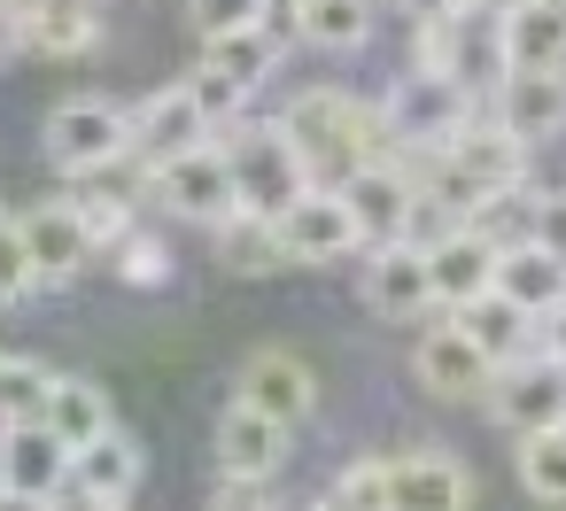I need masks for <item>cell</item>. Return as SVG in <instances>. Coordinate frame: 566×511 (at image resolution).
I'll return each mask as SVG.
<instances>
[{
	"label": "cell",
	"instance_id": "obj_24",
	"mask_svg": "<svg viewBox=\"0 0 566 511\" xmlns=\"http://www.w3.org/2000/svg\"><path fill=\"white\" fill-rule=\"evenodd\" d=\"M450 318H458V326H465V333H473V341H481V349H489L496 364L527 356V349H535V326H543V318H535V310H520V302H512L504 287H489V295L458 302Z\"/></svg>",
	"mask_w": 566,
	"mask_h": 511
},
{
	"label": "cell",
	"instance_id": "obj_32",
	"mask_svg": "<svg viewBox=\"0 0 566 511\" xmlns=\"http://www.w3.org/2000/svg\"><path fill=\"white\" fill-rule=\"evenodd\" d=\"M326 496L349 503V511H388V457H349Z\"/></svg>",
	"mask_w": 566,
	"mask_h": 511
},
{
	"label": "cell",
	"instance_id": "obj_37",
	"mask_svg": "<svg viewBox=\"0 0 566 511\" xmlns=\"http://www.w3.org/2000/svg\"><path fill=\"white\" fill-rule=\"evenodd\" d=\"M24 55V0H0V63Z\"/></svg>",
	"mask_w": 566,
	"mask_h": 511
},
{
	"label": "cell",
	"instance_id": "obj_6",
	"mask_svg": "<svg viewBox=\"0 0 566 511\" xmlns=\"http://www.w3.org/2000/svg\"><path fill=\"white\" fill-rule=\"evenodd\" d=\"M489 418L504 426V434H535V426H566V364L543 349H527V356H512V364H496V380H489Z\"/></svg>",
	"mask_w": 566,
	"mask_h": 511
},
{
	"label": "cell",
	"instance_id": "obj_29",
	"mask_svg": "<svg viewBox=\"0 0 566 511\" xmlns=\"http://www.w3.org/2000/svg\"><path fill=\"white\" fill-rule=\"evenodd\" d=\"M48 387H55V372L40 356H9V349H0V426L48 418Z\"/></svg>",
	"mask_w": 566,
	"mask_h": 511
},
{
	"label": "cell",
	"instance_id": "obj_25",
	"mask_svg": "<svg viewBox=\"0 0 566 511\" xmlns=\"http://www.w3.org/2000/svg\"><path fill=\"white\" fill-rule=\"evenodd\" d=\"M48 426H55L71 449H86V441H102V434L117 426V403H109L102 380H86V372H55V387H48Z\"/></svg>",
	"mask_w": 566,
	"mask_h": 511
},
{
	"label": "cell",
	"instance_id": "obj_36",
	"mask_svg": "<svg viewBox=\"0 0 566 511\" xmlns=\"http://www.w3.org/2000/svg\"><path fill=\"white\" fill-rule=\"evenodd\" d=\"M527 241H543V248H558V256H566V187L527 202Z\"/></svg>",
	"mask_w": 566,
	"mask_h": 511
},
{
	"label": "cell",
	"instance_id": "obj_2",
	"mask_svg": "<svg viewBox=\"0 0 566 511\" xmlns=\"http://www.w3.org/2000/svg\"><path fill=\"white\" fill-rule=\"evenodd\" d=\"M380 125H388L396 148L434 156V148H450V140L473 125V94H465L458 71H427V63H411V71L380 94Z\"/></svg>",
	"mask_w": 566,
	"mask_h": 511
},
{
	"label": "cell",
	"instance_id": "obj_14",
	"mask_svg": "<svg viewBox=\"0 0 566 511\" xmlns=\"http://www.w3.org/2000/svg\"><path fill=\"white\" fill-rule=\"evenodd\" d=\"M202 140H218V125H210V109L195 102V86L179 78V86H156L140 109H133V156L156 171V163H171V156H187V148H202Z\"/></svg>",
	"mask_w": 566,
	"mask_h": 511
},
{
	"label": "cell",
	"instance_id": "obj_17",
	"mask_svg": "<svg viewBox=\"0 0 566 511\" xmlns=\"http://www.w3.org/2000/svg\"><path fill=\"white\" fill-rule=\"evenodd\" d=\"M473 465L419 441V449H388V503H411V511H450V503H473Z\"/></svg>",
	"mask_w": 566,
	"mask_h": 511
},
{
	"label": "cell",
	"instance_id": "obj_35",
	"mask_svg": "<svg viewBox=\"0 0 566 511\" xmlns=\"http://www.w3.org/2000/svg\"><path fill=\"white\" fill-rule=\"evenodd\" d=\"M187 86H195V102H202V109H210V125H218V132H226V125H233V117H241V102H249V94H241V86H233V78H218V71H195V78H187Z\"/></svg>",
	"mask_w": 566,
	"mask_h": 511
},
{
	"label": "cell",
	"instance_id": "obj_34",
	"mask_svg": "<svg viewBox=\"0 0 566 511\" xmlns=\"http://www.w3.org/2000/svg\"><path fill=\"white\" fill-rule=\"evenodd\" d=\"M187 17H195V32H202V40H218V32L264 24V17H272V0H187Z\"/></svg>",
	"mask_w": 566,
	"mask_h": 511
},
{
	"label": "cell",
	"instance_id": "obj_38",
	"mask_svg": "<svg viewBox=\"0 0 566 511\" xmlns=\"http://www.w3.org/2000/svg\"><path fill=\"white\" fill-rule=\"evenodd\" d=\"M396 17H465V0H396Z\"/></svg>",
	"mask_w": 566,
	"mask_h": 511
},
{
	"label": "cell",
	"instance_id": "obj_31",
	"mask_svg": "<svg viewBox=\"0 0 566 511\" xmlns=\"http://www.w3.org/2000/svg\"><path fill=\"white\" fill-rule=\"evenodd\" d=\"M411 63L465 78V17H419V24H411Z\"/></svg>",
	"mask_w": 566,
	"mask_h": 511
},
{
	"label": "cell",
	"instance_id": "obj_30",
	"mask_svg": "<svg viewBox=\"0 0 566 511\" xmlns=\"http://www.w3.org/2000/svg\"><path fill=\"white\" fill-rule=\"evenodd\" d=\"M102 264H109L125 287H171V248H164L156 233H140V225H125V233L102 248Z\"/></svg>",
	"mask_w": 566,
	"mask_h": 511
},
{
	"label": "cell",
	"instance_id": "obj_11",
	"mask_svg": "<svg viewBox=\"0 0 566 511\" xmlns=\"http://www.w3.org/2000/svg\"><path fill=\"white\" fill-rule=\"evenodd\" d=\"M0 496H17V503L71 496V441H63L48 418L0 426Z\"/></svg>",
	"mask_w": 566,
	"mask_h": 511
},
{
	"label": "cell",
	"instance_id": "obj_12",
	"mask_svg": "<svg viewBox=\"0 0 566 511\" xmlns=\"http://www.w3.org/2000/svg\"><path fill=\"white\" fill-rule=\"evenodd\" d=\"M272 225H280L287 264H342L349 248H365V241H357V217H349V202H342V187H303Z\"/></svg>",
	"mask_w": 566,
	"mask_h": 511
},
{
	"label": "cell",
	"instance_id": "obj_7",
	"mask_svg": "<svg viewBox=\"0 0 566 511\" xmlns=\"http://www.w3.org/2000/svg\"><path fill=\"white\" fill-rule=\"evenodd\" d=\"M342 202H349V217H357V241H365V248H373V241H403V233L419 225V210H427L419 179H411L396 156L357 163V171L342 179Z\"/></svg>",
	"mask_w": 566,
	"mask_h": 511
},
{
	"label": "cell",
	"instance_id": "obj_16",
	"mask_svg": "<svg viewBox=\"0 0 566 511\" xmlns=\"http://www.w3.org/2000/svg\"><path fill=\"white\" fill-rule=\"evenodd\" d=\"M287 434L295 426H280V418H264L256 403H226L218 411V426H210V457H218V472H233V480H272L280 465H287Z\"/></svg>",
	"mask_w": 566,
	"mask_h": 511
},
{
	"label": "cell",
	"instance_id": "obj_5",
	"mask_svg": "<svg viewBox=\"0 0 566 511\" xmlns=\"http://www.w3.org/2000/svg\"><path fill=\"white\" fill-rule=\"evenodd\" d=\"M148 202H164L179 225H202V233H218L226 217H241V187H233V163H226V148H218V140H202V148H187V156L156 163V187H148Z\"/></svg>",
	"mask_w": 566,
	"mask_h": 511
},
{
	"label": "cell",
	"instance_id": "obj_33",
	"mask_svg": "<svg viewBox=\"0 0 566 511\" xmlns=\"http://www.w3.org/2000/svg\"><path fill=\"white\" fill-rule=\"evenodd\" d=\"M32 287H40V272H32V248H24L17 217L0 210V310H9V302H24Z\"/></svg>",
	"mask_w": 566,
	"mask_h": 511
},
{
	"label": "cell",
	"instance_id": "obj_28",
	"mask_svg": "<svg viewBox=\"0 0 566 511\" xmlns=\"http://www.w3.org/2000/svg\"><path fill=\"white\" fill-rule=\"evenodd\" d=\"M512 480H520L535 503H566V426H535V434H520V449H512Z\"/></svg>",
	"mask_w": 566,
	"mask_h": 511
},
{
	"label": "cell",
	"instance_id": "obj_8",
	"mask_svg": "<svg viewBox=\"0 0 566 511\" xmlns=\"http://www.w3.org/2000/svg\"><path fill=\"white\" fill-rule=\"evenodd\" d=\"M496 256H504V233H489L481 217H450L434 241H427V272H434V310H458L473 295L496 287Z\"/></svg>",
	"mask_w": 566,
	"mask_h": 511
},
{
	"label": "cell",
	"instance_id": "obj_40",
	"mask_svg": "<svg viewBox=\"0 0 566 511\" xmlns=\"http://www.w3.org/2000/svg\"><path fill=\"white\" fill-rule=\"evenodd\" d=\"M465 9H489V17H504V9H512V0H465Z\"/></svg>",
	"mask_w": 566,
	"mask_h": 511
},
{
	"label": "cell",
	"instance_id": "obj_9",
	"mask_svg": "<svg viewBox=\"0 0 566 511\" xmlns=\"http://www.w3.org/2000/svg\"><path fill=\"white\" fill-rule=\"evenodd\" d=\"M365 310L388 326H419L434 310V272H427V241H373L365 248Z\"/></svg>",
	"mask_w": 566,
	"mask_h": 511
},
{
	"label": "cell",
	"instance_id": "obj_10",
	"mask_svg": "<svg viewBox=\"0 0 566 511\" xmlns=\"http://www.w3.org/2000/svg\"><path fill=\"white\" fill-rule=\"evenodd\" d=\"M411 380H419L434 403H473V395H489L496 356H489L458 318H442V326H427V333L411 341Z\"/></svg>",
	"mask_w": 566,
	"mask_h": 511
},
{
	"label": "cell",
	"instance_id": "obj_15",
	"mask_svg": "<svg viewBox=\"0 0 566 511\" xmlns=\"http://www.w3.org/2000/svg\"><path fill=\"white\" fill-rule=\"evenodd\" d=\"M233 395L256 403V411L280 418V426H303V418L318 411V372H311V356H295V349H256V356L233 372Z\"/></svg>",
	"mask_w": 566,
	"mask_h": 511
},
{
	"label": "cell",
	"instance_id": "obj_4",
	"mask_svg": "<svg viewBox=\"0 0 566 511\" xmlns=\"http://www.w3.org/2000/svg\"><path fill=\"white\" fill-rule=\"evenodd\" d=\"M40 148H48V163H55L63 179H94L102 163L133 156V109L94 102V94L55 102V109H48V125H40Z\"/></svg>",
	"mask_w": 566,
	"mask_h": 511
},
{
	"label": "cell",
	"instance_id": "obj_26",
	"mask_svg": "<svg viewBox=\"0 0 566 511\" xmlns=\"http://www.w3.org/2000/svg\"><path fill=\"white\" fill-rule=\"evenodd\" d=\"M287 32L318 55H349L373 40V0H295L287 9Z\"/></svg>",
	"mask_w": 566,
	"mask_h": 511
},
{
	"label": "cell",
	"instance_id": "obj_13",
	"mask_svg": "<svg viewBox=\"0 0 566 511\" xmlns=\"http://www.w3.org/2000/svg\"><path fill=\"white\" fill-rule=\"evenodd\" d=\"M17 233H24V248H32L40 287H63V279H78V272L102 256V241H94V225H86L78 202H32V210H17Z\"/></svg>",
	"mask_w": 566,
	"mask_h": 511
},
{
	"label": "cell",
	"instance_id": "obj_23",
	"mask_svg": "<svg viewBox=\"0 0 566 511\" xmlns=\"http://www.w3.org/2000/svg\"><path fill=\"white\" fill-rule=\"evenodd\" d=\"M280 55H287V40H280V24H272V17H264V24H241V32H218V40H202V71L233 78L241 94L272 86Z\"/></svg>",
	"mask_w": 566,
	"mask_h": 511
},
{
	"label": "cell",
	"instance_id": "obj_39",
	"mask_svg": "<svg viewBox=\"0 0 566 511\" xmlns=\"http://www.w3.org/2000/svg\"><path fill=\"white\" fill-rule=\"evenodd\" d=\"M543 349L566 364V310H551V318H543Z\"/></svg>",
	"mask_w": 566,
	"mask_h": 511
},
{
	"label": "cell",
	"instance_id": "obj_22",
	"mask_svg": "<svg viewBox=\"0 0 566 511\" xmlns=\"http://www.w3.org/2000/svg\"><path fill=\"white\" fill-rule=\"evenodd\" d=\"M496 287H504L520 310L551 318V310H566V256L520 233V241H504V256H496Z\"/></svg>",
	"mask_w": 566,
	"mask_h": 511
},
{
	"label": "cell",
	"instance_id": "obj_19",
	"mask_svg": "<svg viewBox=\"0 0 566 511\" xmlns=\"http://www.w3.org/2000/svg\"><path fill=\"white\" fill-rule=\"evenodd\" d=\"M496 71H566V0H512L496 17Z\"/></svg>",
	"mask_w": 566,
	"mask_h": 511
},
{
	"label": "cell",
	"instance_id": "obj_21",
	"mask_svg": "<svg viewBox=\"0 0 566 511\" xmlns=\"http://www.w3.org/2000/svg\"><path fill=\"white\" fill-rule=\"evenodd\" d=\"M24 47L48 63H78L102 47V0H24Z\"/></svg>",
	"mask_w": 566,
	"mask_h": 511
},
{
	"label": "cell",
	"instance_id": "obj_27",
	"mask_svg": "<svg viewBox=\"0 0 566 511\" xmlns=\"http://www.w3.org/2000/svg\"><path fill=\"white\" fill-rule=\"evenodd\" d=\"M218 264H226V272H241V279H264V272H280V264H287V248H280V225H272V217H256V210L226 217V225H218Z\"/></svg>",
	"mask_w": 566,
	"mask_h": 511
},
{
	"label": "cell",
	"instance_id": "obj_20",
	"mask_svg": "<svg viewBox=\"0 0 566 511\" xmlns=\"http://www.w3.org/2000/svg\"><path fill=\"white\" fill-rule=\"evenodd\" d=\"M140 480H148V457H140V441H133L125 426H109L102 441L71 449V496H86V503H102V511L133 503Z\"/></svg>",
	"mask_w": 566,
	"mask_h": 511
},
{
	"label": "cell",
	"instance_id": "obj_3",
	"mask_svg": "<svg viewBox=\"0 0 566 511\" xmlns=\"http://www.w3.org/2000/svg\"><path fill=\"white\" fill-rule=\"evenodd\" d=\"M218 148H226V163H233V187H241V210H256V217H280L303 187H318L311 179V163H303V148L287 140V125L272 117V125H226L218 132Z\"/></svg>",
	"mask_w": 566,
	"mask_h": 511
},
{
	"label": "cell",
	"instance_id": "obj_18",
	"mask_svg": "<svg viewBox=\"0 0 566 511\" xmlns=\"http://www.w3.org/2000/svg\"><path fill=\"white\" fill-rule=\"evenodd\" d=\"M489 117L504 132H520L527 148L558 140L566 132V71H504L496 94H489Z\"/></svg>",
	"mask_w": 566,
	"mask_h": 511
},
{
	"label": "cell",
	"instance_id": "obj_1",
	"mask_svg": "<svg viewBox=\"0 0 566 511\" xmlns=\"http://www.w3.org/2000/svg\"><path fill=\"white\" fill-rule=\"evenodd\" d=\"M280 125H287V140L303 148V163H311V179H318V187H342L357 163L396 156V140H388L380 109H373V102H357V94H342V86H311V94H295V102L280 109Z\"/></svg>",
	"mask_w": 566,
	"mask_h": 511
}]
</instances>
